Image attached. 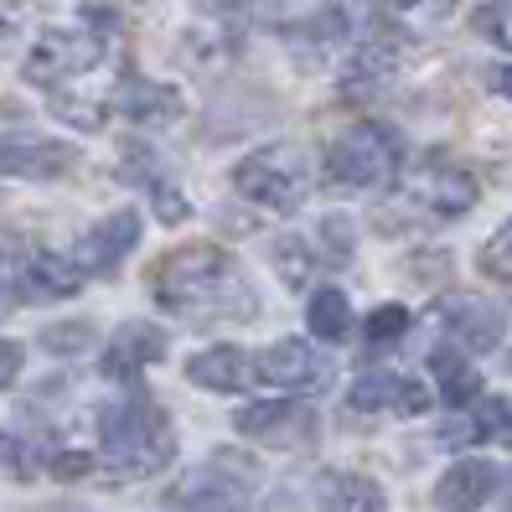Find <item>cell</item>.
<instances>
[{
    "instance_id": "1",
    "label": "cell",
    "mask_w": 512,
    "mask_h": 512,
    "mask_svg": "<svg viewBox=\"0 0 512 512\" xmlns=\"http://www.w3.org/2000/svg\"><path fill=\"white\" fill-rule=\"evenodd\" d=\"M150 295H156V306L187 316V321H249L259 311L254 285L218 244L171 249L150 269Z\"/></svg>"
},
{
    "instance_id": "2",
    "label": "cell",
    "mask_w": 512,
    "mask_h": 512,
    "mask_svg": "<svg viewBox=\"0 0 512 512\" xmlns=\"http://www.w3.org/2000/svg\"><path fill=\"white\" fill-rule=\"evenodd\" d=\"M99 435H104V466L119 476V481H135V476H150V471H161L171 461V425H166V414L156 399H125L119 409H109L99 419Z\"/></svg>"
},
{
    "instance_id": "3",
    "label": "cell",
    "mask_w": 512,
    "mask_h": 512,
    "mask_svg": "<svg viewBox=\"0 0 512 512\" xmlns=\"http://www.w3.org/2000/svg\"><path fill=\"white\" fill-rule=\"evenodd\" d=\"M311 187H316V161H311V150L295 145V140L264 145V150H254V156L238 161V171H233V192L269 207V213H290V207H300L311 197Z\"/></svg>"
},
{
    "instance_id": "4",
    "label": "cell",
    "mask_w": 512,
    "mask_h": 512,
    "mask_svg": "<svg viewBox=\"0 0 512 512\" xmlns=\"http://www.w3.org/2000/svg\"><path fill=\"white\" fill-rule=\"evenodd\" d=\"M399 166H404V140L388 125H352L326 150V182L342 192H373L394 182Z\"/></svg>"
},
{
    "instance_id": "5",
    "label": "cell",
    "mask_w": 512,
    "mask_h": 512,
    "mask_svg": "<svg viewBox=\"0 0 512 512\" xmlns=\"http://www.w3.org/2000/svg\"><path fill=\"white\" fill-rule=\"evenodd\" d=\"M259 461L238 456V450H213L182 487V502L192 512H244L249 497L259 492Z\"/></svg>"
},
{
    "instance_id": "6",
    "label": "cell",
    "mask_w": 512,
    "mask_h": 512,
    "mask_svg": "<svg viewBox=\"0 0 512 512\" xmlns=\"http://www.w3.org/2000/svg\"><path fill=\"white\" fill-rule=\"evenodd\" d=\"M99 57H104V42H99V37L52 26V32H42V37L32 42V52H26V78L42 83V88H57V83L88 73Z\"/></svg>"
},
{
    "instance_id": "7",
    "label": "cell",
    "mask_w": 512,
    "mask_h": 512,
    "mask_svg": "<svg viewBox=\"0 0 512 512\" xmlns=\"http://www.w3.org/2000/svg\"><path fill=\"white\" fill-rule=\"evenodd\" d=\"M238 435H249L259 445L275 450H306L316 440V409L295 404V399H264V404H244L233 414Z\"/></svg>"
},
{
    "instance_id": "8",
    "label": "cell",
    "mask_w": 512,
    "mask_h": 512,
    "mask_svg": "<svg viewBox=\"0 0 512 512\" xmlns=\"http://www.w3.org/2000/svg\"><path fill=\"white\" fill-rule=\"evenodd\" d=\"M254 373H259V383H275V388H285V394H316V388L331 383V363L321 357V347L300 342V337H285L275 347H264L254 357Z\"/></svg>"
},
{
    "instance_id": "9",
    "label": "cell",
    "mask_w": 512,
    "mask_h": 512,
    "mask_svg": "<svg viewBox=\"0 0 512 512\" xmlns=\"http://www.w3.org/2000/svg\"><path fill=\"white\" fill-rule=\"evenodd\" d=\"M135 244H140V218L135 213H109L104 223H94L73 244V264L83 275H114Z\"/></svg>"
},
{
    "instance_id": "10",
    "label": "cell",
    "mask_w": 512,
    "mask_h": 512,
    "mask_svg": "<svg viewBox=\"0 0 512 512\" xmlns=\"http://www.w3.org/2000/svg\"><path fill=\"white\" fill-rule=\"evenodd\" d=\"M166 357V337L150 321H125L114 331V347L104 352V378H119V383H135L150 363Z\"/></svg>"
},
{
    "instance_id": "11",
    "label": "cell",
    "mask_w": 512,
    "mask_h": 512,
    "mask_svg": "<svg viewBox=\"0 0 512 512\" xmlns=\"http://www.w3.org/2000/svg\"><path fill=\"white\" fill-rule=\"evenodd\" d=\"M73 166V150L57 140L0 135V176H63Z\"/></svg>"
},
{
    "instance_id": "12",
    "label": "cell",
    "mask_w": 512,
    "mask_h": 512,
    "mask_svg": "<svg viewBox=\"0 0 512 512\" xmlns=\"http://www.w3.org/2000/svg\"><path fill=\"white\" fill-rule=\"evenodd\" d=\"M492 487H497L492 461L466 456V461H456V466H450V471L440 476V487H435V507H440V512H476L481 502L492 497Z\"/></svg>"
},
{
    "instance_id": "13",
    "label": "cell",
    "mask_w": 512,
    "mask_h": 512,
    "mask_svg": "<svg viewBox=\"0 0 512 512\" xmlns=\"http://www.w3.org/2000/svg\"><path fill=\"white\" fill-rule=\"evenodd\" d=\"M352 409H363V414H378V409H399V414H419L430 404V394L419 383L409 378H394V373H357L352 383Z\"/></svg>"
},
{
    "instance_id": "14",
    "label": "cell",
    "mask_w": 512,
    "mask_h": 512,
    "mask_svg": "<svg viewBox=\"0 0 512 512\" xmlns=\"http://www.w3.org/2000/svg\"><path fill=\"white\" fill-rule=\"evenodd\" d=\"M187 378L202 383V388H213V394H238L244 383H259L254 357H244L238 347H207V352H197L187 363Z\"/></svg>"
},
{
    "instance_id": "15",
    "label": "cell",
    "mask_w": 512,
    "mask_h": 512,
    "mask_svg": "<svg viewBox=\"0 0 512 512\" xmlns=\"http://www.w3.org/2000/svg\"><path fill=\"white\" fill-rule=\"evenodd\" d=\"M78 285H83V269L63 254H47V249L32 254L21 269V295L26 300H68V295H78Z\"/></svg>"
},
{
    "instance_id": "16",
    "label": "cell",
    "mask_w": 512,
    "mask_h": 512,
    "mask_svg": "<svg viewBox=\"0 0 512 512\" xmlns=\"http://www.w3.org/2000/svg\"><path fill=\"white\" fill-rule=\"evenodd\" d=\"M114 109L130 114L135 125H166V119L182 114V94H176V88H166V83H140V78H130L125 88H119Z\"/></svg>"
},
{
    "instance_id": "17",
    "label": "cell",
    "mask_w": 512,
    "mask_h": 512,
    "mask_svg": "<svg viewBox=\"0 0 512 512\" xmlns=\"http://www.w3.org/2000/svg\"><path fill=\"white\" fill-rule=\"evenodd\" d=\"M430 368H435V378H440V399H445L450 409H461V404H471V399L481 394V378H476V368L466 363V357H461L456 347H435Z\"/></svg>"
},
{
    "instance_id": "18",
    "label": "cell",
    "mask_w": 512,
    "mask_h": 512,
    "mask_svg": "<svg viewBox=\"0 0 512 512\" xmlns=\"http://www.w3.org/2000/svg\"><path fill=\"white\" fill-rule=\"evenodd\" d=\"M306 326H311V337L321 342H347V331H352V306H347V295L342 290H316L311 295V306H306Z\"/></svg>"
},
{
    "instance_id": "19",
    "label": "cell",
    "mask_w": 512,
    "mask_h": 512,
    "mask_svg": "<svg viewBox=\"0 0 512 512\" xmlns=\"http://www.w3.org/2000/svg\"><path fill=\"white\" fill-rule=\"evenodd\" d=\"M471 202H476V182H471V171L445 166V171H435V176H430V207H435L440 218H461V213H471Z\"/></svg>"
},
{
    "instance_id": "20",
    "label": "cell",
    "mask_w": 512,
    "mask_h": 512,
    "mask_svg": "<svg viewBox=\"0 0 512 512\" xmlns=\"http://www.w3.org/2000/svg\"><path fill=\"white\" fill-rule=\"evenodd\" d=\"M450 321H456V331L471 347H497V337H502V311L487 306V300H456Z\"/></svg>"
},
{
    "instance_id": "21",
    "label": "cell",
    "mask_w": 512,
    "mask_h": 512,
    "mask_svg": "<svg viewBox=\"0 0 512 512\" xmlns=\"http://www.w3.org/2000/svg\"><path fill=\"white\" fill-rule=\"evenodd\" d=\"M502 435H512V404H502V399H487L471 414V425L450 430V440H502Z\"/></svg>"
},
{
    "instance_id": "22",
    "label": "cell",
    "mask_w": 512,
    "mask_h": 512,
    "mask_svg": "<svg viewBox=\"0 0 512 512\" xmlns=\"http://www.w3.org/2000/svg\"><path fill=\"white\" fill-rule=\"evenodd\" d=\"M42 440H26V430H6V435H0V466H6L11 476H37L42 471Z\"/></svg>"
},
{
    "instance_id": "23",
    "label": "cell",
    "mask_w": 512,
    "mask_h": 512,
    "mask_svg": "<svg viewBox=\"0 0 512 512\" xmlns=\"http://www.w3.org/2000/svg\"><path fill=\"white\" fill-rule=\"evenodd\" d=\"M404 331H409V311L404 306H378L368 316V326H363V337H368V347H394Z\"/></svg>"
},
{
    "instance_id": "24",
    "label": "cell",
    "mask_w": 512,
    "mask_h": 512,
    "mask_svg": "<svg viewBox=\"0 0 512 512\" xmlns=\"http://www.w3.org/2000/svg\"><path fill=\"white\" fill-rule=\"evenodd\" d=\"M481 275L512 290V223H507L502 233L487 238V249H481Z\"/></svg>"
},
{
    "instance_id": "25",
    "label": "cell",
    "mask_w": 512,
    "mask_h": 512,
    "mask_svg": "<svg viewBox=\"0 0 512 512\" xmlns=\"http://www.w3.org/2000/svg\"><path fill=\"white\" fill-rule=\"evenodd\" d=\"M337 507H342V512H388V502H383V492H378V481H368V476H347Z\"/></svg>"
},
{
    "instance_id": "26",
    "label": "cell",
    "mask_w": 512,
    "mask_h": 512,
    "mask_svg": "<svg viewBox=\"0 0 512 512\" xmlns=\"http://www.w3.org/2000/svg\"><path fill=\"white\" fill-rule=\"evenodd\" d=\"M476 26H481L492 42L512 47V0H487V6L476 11Z\"/></svg>"
},
{
    "instance_id": "27",
    "label": "cell",
    "mask_w": 512,
    "mask_h": 512,
    "mask_svg": "<svg viewBox=\"0 0 512 512\" xmlns=\"http://www.w3.org/2000/svg\"><path fill=\"white\" fill-rule=\"evenodd\" d=\"M88 337H94V326H88V321H73V326H47V331H42V347H47V352H83V347H88Z\"/></svg>"
},
{
    "instance_id": "28",
    "label": "cell",
    "mask_w": 512,
    "mask_h": 512,
    "mask_svg": "<svg viewBox=\"0 0 512 512\" xmlns=\"http://www.w3.org/2000/svg\"><path fill=\"white\" fill-rule=\"evenodd\" d=\"M275 269L290 280V285H306V269H311V254H306V244L300 238H285V244L275 249Z\"/></svg>"
},
{
    "instance_id": "29",
    "label": "cell",
    "mask_w": 512,
    "mask_h": 512,
    "mask_svg": "<svg viewBox=\"0 0 512 512\" xmlns=\"http://www.w3.org/2000/svg\"><path fill=\"white\" fill-rule=\"evenodd\" d=\"M57 481H78V476H88V456L83 450H52V466H47Z\"/></svg>"
},
{
    "instance_id": "30",
    "label": "cell",
    "mask_w": 512,
    "mask_h": 512,
    "mask_svg": "<svg viewBox=\"0 0 512 512\" xmlns=\"http://www.w3.org/2000/svg\"><path fill=\"white\" fill-rule=\"evenodd\" d=\"M21 363H26V347L0 337V388H11V383L21 378Z\"/></svg>"
},
{
    "instance_id": "31",
    "label": "cell",
    "mask_w": 512,
    "mask_h": 512,
    "mask_svg": "<svg viewBox=\"0 0 512 512\" xmlns=\"http://www.w3.org/2000/svg\"><path fill=\"white\" fill-rule=\"evenodd\" d=\"M492 88H497V94H502V99H512V63L492 73Z\"/></svg>"
},
{
    "instance_id": "32",
    "label": "cell",
    "mask_w": 512,
    "mask_h": 512,
    "mask_svg": "<svg viewBox=\"0 0 512 512\" xmlns=\"http://www.w3.org/2000/svg\"><path fill=\"white\" fill-rule=\"evenodd\" d=\"M383 6H394V11H409V6H419V0H383Z\"/></svg>"
},
{
    "instance_id": "33",
    "label": "cell",
    "mask_w": 512,
    "mask_h": 512,
    "mask_svg": "<svg viewBox=\"0 0 512 512\" xmlns=\"http://www.w3.org/2000/svg\"><path fill=\"white\" fill-rule=\"evenodd\" d=\"M0 42H6V21H0Z\"/></svg>"
},
{
    "instance_id": "34",
    "label": "cell",
    "mask_w": 512,
    "mask_h": 512,
    "mask_svg": "<svg viewBox=\"0 0 512 512\" xmlns=\"http://www.w3.org/2000/svg\"><path fill=\"white\" fill-rule=\"evenodd\" d=\"M0 306H6V300H0Z\"/></svg>"
}]
</instances>
